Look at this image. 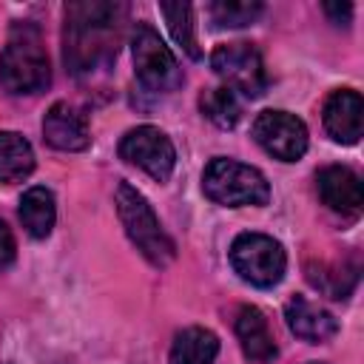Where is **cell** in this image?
<instances>
[{"label": "cell", "mask_w": 364, "mask_h": 364, "mask_svg": "<svg viewBox=\"0 0 364 364\" xmlns=\"http://www.w3.org/2000/svg\"><path fill=\"white\" fill-rule=\"evenodd\" d=\"M122 17L125 6L119 3L82 0L65 6L63 60L74 77H91L117 57Z\"/></svg>", "instance_id": "6da1fadb"}, {"label": "cell", "mask_w": 364, "mask_h": 364, "mask_svg": "<svg viewBox=\"0 0 364 364\" xmlns=\"http://www.w3.org/2000/svg\"><path fill=\"white\" fill-rule=\"evenodd\" d=\"M48 82L51 65L40 28L28 20L14 23L0 54V85L9 94H40Z\"/></svg>", "instance_id": "7a4b0ae2"}, {"label": "cell", "mask_w": 364, "mask_h": 364, "mask_svg": "<svg viewBox=\"0 0 364 364\" xmlns=\"http://www.w3.org/2000/svg\"><path fill=\"white\" fill-rule=\"evenodd\" d=\"M117 213L119 222L128 233V239L136 245V250L154 264V267H165L173 262L176 247L171 242V236L162 230L156 213L151 210L148 199L128 182L117 185Z\"/></svg>", "instance_id": "3957f363"}, {"label": "cell", "mask_w": 364, "mask_h": 364, "mask_svg": "<svg viewBox=\"0 0 364 364\" xmlns=\"http://www.w3.org/2000/svg\"><path fill=\"white\" fill-rule=\"evenodd\" d=\"M205 196L225 208H242V205H267L270 185L264 173L253 165L216 156L208 162L202 176Z\"/></svg>", "instance_id": "277c9868"}, {"label": "cell", "mask_w": 364, "mask_h": 364, "mask_svg": "<svg viewBox=\"0 0 364 364\" xmlns=\"http://www.w3.org/2000/svg\"><path fill=\"white\" fill-rule=\"evenodd\" d=\"M131 54H134V71L145 88L168 94L182 85L185 77L173 51L162 43V37L148 23H136L131 34Z\"/></svg>", "instance_id": "5b68a950"}, {"label": "cell", "mask_w": 364, "mask_h": 364, "mask_svg": "<svg viewBox=\"0 0 364 364\" xmlns=\"http://www.w3.org/2000/svg\"><path fill=\"white\" fill-rule=\"evenodd\" d=\"M230 264L245 282L256 287H273L284 276L287 256H284V247L273 236L239 233L230 245Z\"/></svg>", "instance_id": "8992f818"}, {"label": "cell", "mask_w": 364, "mask_h": 364, "mask_svg": "<svg viewBox=\"0 0 364 364\" xmlns=\"http://www.w3.org/2000/svg\"><path fill=\"white\" fill-rule=\"evenodd\" d=\"M210 68L216 77L228 82L230 91H242L245 97H259L267 88V74L262 54L253 43H222L210 54Z\"/></svg>", "instance_id": "52a82bcc"}, {"label": "cell", "mask_w": 364, "mask_h": 364, "mask_svg": "<svg viewBox=\"0 0 364 364\" xmlns=\"http://www.w3.org/2000/svg\"><path fill=\"white\" fill-rule=\"evenodd\" d=\"M119 156L136 168H142L156 182H165L173 173L176 151L165 131L156 125H136L119 139Z\"/></svg>", "instance_id": "ba28073f"}, {"label": "cell", "mask_w": 364, "mask_h": 364, "mask_svg": "<svg viewBox=\"0 0 364 364\" xmlns=\"http://www.w3.org/2000/svg\"><path fill=\"white\" fill-rule=\"evenodd\" d=\"M253 139L282 162H296L307 151V128L287 111H262L253 119Z\"/></svg>", "instance_id": "9c48e42d"}, {"label": "cell", "mask_w": 364, "mask_h": 364, "mask_svg": "<svg viewBox=\"0 0 364 364\" xmlns=\"http://www.w3.org/2000/svg\"><path fill=\"white\" fill-rule=\"evenodd\" d=\"M318 185V196L321 202L341 213V216H358L361 205H364V188L355 171H350L347 165H327L318 171L316 176Z\"/></svg>", "instance_id": "30bf717a"}, {"label": "cell", "mask_w": 364, "mask_h": 364, "mask_svg": "<svg viewBox=\"0 0 364 364\" xmlns=\"http://www.w3.org/2000/svg\"><path fill=\"white\" fill-rule=\"evenodd\" d=\"M43 136L57 151H85L91 145L88 119L68 102H54L43 117Z\"/></svg>", "instance_id": "8fae6325"}, {"label": "cell", "mask_w": 364, "mask_h": 364, "mask_svg": "<svg viewBox=\"0 0 364 364\" xmlns=\"http://www.w3.org/2000/svg\"><path fill=\"white\" fill-rule=\"evenodd\" d=\"M324 128L336 142L355 145L364 131V102L353 88L333 91L324 102Z\"/></svg>", "instance_id": "7c38bea8"}, {"label": "cell", "mask_w": 364, "mask_h": 364, "mask_svg": "<svg viewBox=\"0 0 364 364\" xmlns=\"http://www.w3.org/2000/svg\"><path fill=\"white\" fill-rule=\"evenodd\" d=\"M284 318H287L290 333H296L299 338H304V341H310V344L327 341V338H333L336 330H338V321L333 318V313H327L324 307L313 304V301L304 299V296H293V299L284 304Z\"/></svg>", "instance_id": "4fadbf2b"}, {"label": "cell", "mask_w": 364, "mask_h": 364, "mask_svg": "<svg viewBox=\"0 0 364 364\" xmlns=\"http://www.w3.org/2000/svg\"><path fill=\"white\" fill-rule=\"evenodd\" d=\"M236 336H239V344H242V353L256 361V364H267L276 358L279 347L273 341V333H270V324L264 318V313L259 307H242L239 316H236Z\"/></svg>", "instance_id": "5bb4252c"}, {"label": "cell", "mask_w": 364, "mask_h": 364, "mask_svg": "<svg viewBox=\"0 0 364 364\" xmlns=\"http://www.w3.org/2000/svg\"><path fill=\"white\" fill-rule=\"evenodd\" d=\"M54 219H57L54 193L43 185L28 188L20 199V222L26 228V233L34 236V239H46L54 228Z\"/></svg>", "instance_id": "9a60e30c"}, {"label": "cell", "mask_w": 364, "mask_h": 364, "mask_svg": "<svg viewBox=\"0 0 364 364\" xmlns=\"http://www.w3.org/2000/svg\"><path fill=\"white\" fill-rule=\"evenodd\" d=\"M219 353V338L205 327H188L176 333L171 344V364H213Z\"/></svg>", "instance_id": "2e32d148"}, {"label": "cell", "mask_w": 364, "mask_h": 364, "mask_svg": "<svg viewBox=\"0 0 364 364\" xmlns=\"http://www.w3.org/2000/svg\"><path fill=\"white\" fill-rule=\"evenodd\" d=\"M34 171V151L17 131H0V182L11 185Z\"/></svg>", "instance_id": "e0dca14e"}, {"label": "cell", "mask_w": 364, "mask_h": 364, "mask_svg": "<svg viewBox=\"0 0 364 364\" xmlns=\"http://www.w3.org/2000/svg\"><path fill=\"white\" fill-rule=\"evenodd\" d=\"M159 11L168 20V28L173 40L182 46V51L191 60H199V40H196V23H193V6L191 3H159Z\"/></svg>", "instance_id": "ac0fdd59"}, {"label": "cell", "mask_w": 364, "mask_h": 364, "mask_svg": "<svg viewBox=\"0 0 364 364\" xmlns=\"http://www.w3.org/2000/svg\"><path fill=\"white\" fill-rule=\"evenodd\" d=\"M202 105V114L219 125V128H233L239 119H242V102L236 97V91H230L228 85H219V88H208L199 100Z\"/></svg>", "instance_id": "d6986e66"}, {"label": "cell", "mask_w": 364, "mask_h": 364, "mask_svg": "<svg viewBox=\"0 0 364 364\" xmlns=\"http://www.w3.org/2000/svg\"><path fill=\"white\" fill-rule=\"evenodd\" d=\"M208 11L216 26L242 28V26H250L264 11V6L259 0H216V3H210Z\"/></svg>", "instance_id": "ffe728a7"}, {"label": "cell", "mask_w": 364, "mask_h": 364, "mask_svg": "<svg viewBox=\"0 0 364 364\" xmlns=\"http://www.w3.org/2000/svg\"><path fill=\"white\" fill-rule=\"evenodd\" d=\"M14 253H17L14 233H11V228H9L6 222H0V270L14 262Z\"/></svg>", "instance_id": "44dd1931"}, {"label": "cell", "mask_w": 364, "mask_h": 364, "mask_svg": "<svg viewBox=\"0 0 364 364\" xmlns=\"http://www.w3.org/2000/svg\"><path fill=\"white\" fill-rule=\"evenodd\" d=\"M324 14L336 23V26H347L353 17V6L350 3H324Z\"/></svg>", "instance_id": "7402d4cb"}, {"label": "cell", "mask_w": 364, "mask_h": 364, "mask_svg": "<svg viewBox=\"0 0 364 364\" xmlns=\"http://www.w3.org/2000/svg\"><path fill=\"white\" fill-rule=\"evenodd\" d=\"M310 364H321V361H310Z\"/></svg>", "instance_id": "603a6c76"}]
</instances>
